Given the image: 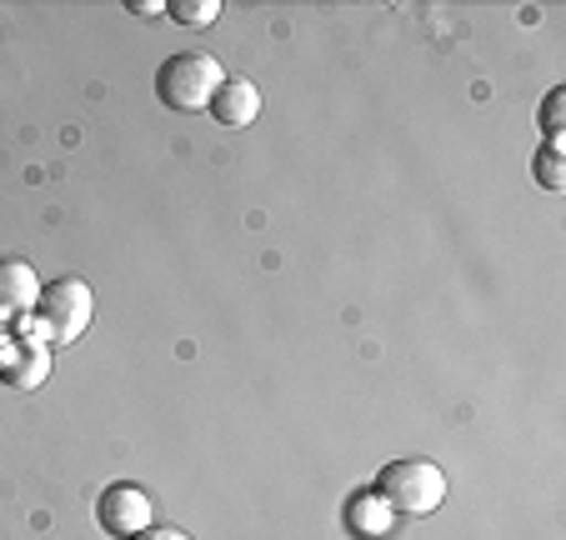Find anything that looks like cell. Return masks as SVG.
Returning <instances> with one entry per match:
<instances>
[{"label": "cell", "instance_id": "cell-1", "mask_svg": "<svg viewBox=\"0 0 566 540\" xmlns=\"http://www.w3.org/2000/svg\"><path fill=\"white\" fill-rule=\"evenodd\" d=\"M376 500H381L391 516H431V510L447 500V476H441L437 460H386L381 476H376Z\"/></svg>", "mask_w": 566, "mask_h": 540}, {"label": "cell", "instance_id": "cell-2", "mask_svg": "<svg viewBox=\"0 0 566 540\" xmlns=\"http://www.w3.org/2000/svg\"><path fill=\"white\" fill-rule=\"evenodd\" d=\"M221 81V61H211L201 51H181L156 71V96L171 110H211Z\"/></svg>", "mask_w": 566, "mask_h": 540}, {"label": "cell", "instance_id": "cell-3", "mask_svg": "<svg viewBox=\"0 0 566 540\" xmlns=\"http://www.w3.org/2000/svg\"><path fill=\"white\" fill-rule=\"evenodd\" d=\"M35 310H41L45 336H51L55 346H71L75 336H86L91 310H96V296H91V286L81 276H61V280H51V286L41 290Z\"/></svg>", "mask_w": 566, "mask_h": 540}, {"label": "cell", "instance_id": "cell-4", "mask_svg": "<svg viewBox=\"0 0 566 540\" xmlns=\"http://www.w3.org/2000/svg\"><path fill=\"white\" fill-rule=\"evenodd\" d=\"M96 520H101V530H106V536H116V540L140 536V530L150 526V496L140 486H126V480H116V486L101 490Z\"/></svg>", "mask_w": 566, "mask_h": 540}, {"label": "cell", "instance_id": "cell-5", "mask_svg": "<svg viewBox=\"0 0 566 540\" xmlns=\"http://www.w3.org/2000/svg\"><path fill=\"white\" fill-rule=\"evenodd\" d=\"M35 300H41V280H35V271L25 261H15V255H6V261H0V320L35 310Z\"/></svg>", "mask_w": 566, "mask_h": 540}, {"label": "cell", "instance_id": "cell-6", "mask_svg": "<svg viewBox=\"0 0 566 540\" xmlns=\"http://www.w3.org/2000/svg\"><path fill=\"white\" fill-rule=\"evenodd\" d=\"M211 116L221 126H251L261 116V91L251 81H221V91L211 100Z\"/></svg>", "mask_w": 566, "mask_h": 540}, {"label": "cell", "instance_id": "cell-7", "mask_svg": "<svg viewBox=\"0 0 566 540\" xmlns=\"http://www.w3.org/2000/svg\"><path fill=\"white\" fill-rule=\"evenodd\" d=\"M346 520H352L356 536H381V530L391 526V510H386L376 496H356L352 510H346Z\"/></svg>", "mask_w": 566, "mask_h": 540}, {"label": "cell", "instance_id": "cell-8", "mask_svg": "<svg viewBox=\"0 0 566 540\" xmlns=\"http://www.w3.org/2000/svg\"><path fill=\"white\" fill-rule=\"evenodd\" d=\"M166 15H171V21H181V25H211L216 15H221V6H216V0H171V6H166Z\"/></svg>", "mask_w": 566, "mask_h": 540}, {"label": "cell", "instance_id": "cell-9", "mask_svg": "<svg viewBox=\"0 0 566 540\" xmlns=\"http://www.w3.org/2000/svg\"><path fill=\"white\" fill-rule=\"evenodd\" d=\"M536 180H542L546 191H562V186H566L562 150H556V146H542V150H536Z\"/></svg>", "mask_w": 566, "mask_h": 540}, {"label": "cell", "instance_id": "cell-10", "mask_svg": "<svg viewBox=\"0 0 566 540\" xmlns=\"http://www.w3.org/2000/svg\"><path fill=\"white\" fill-rule=\"evenodd\" d=\"M562 106H566V91L556 85L542 106V136H546V146H556V150H562Z\"/></svg>", "mask_w": 566, "mask_h": 540}, {"label": "cell", "instance_id": "cell-11", "mask_svg": "<svg viewBox=\"0 0 566 540\" xmlns=\"http://www.w3.org/2000/svg\"><path fill=\"white\" fill-rule=\"evenodd\" d=\"M130 540H191L186 530H176V526H146L140 536H130Z\"/></svg>", "mask_w": 566, "mask_h": 540}, {"label": "cell", "instance_id": "cell-12", "mask_svg": "<svg viewBox=\"0 0 566 540\" xmlns=\"http://www.w3.org/2000/svg\"><path fill=\"white\" fill-rule=\"evenodd\" d=\"M130 11L136 15H166V6H156V0H130Z\"/></svg>", "mask_w": 566, "mask_h": 540}]
</instances>
